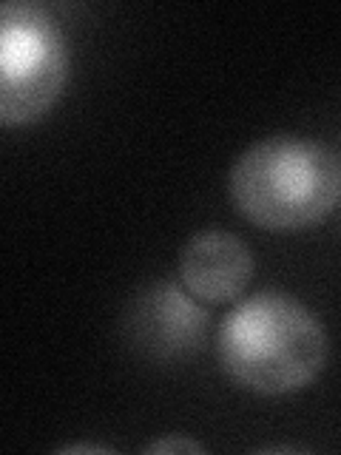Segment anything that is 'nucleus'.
<instances>
[{
  "label": "nucleus",
  "mask_w": 341,
  "mask_h": 455,
  "mask_svg": "<svg viewBox=\"0 0 341 455\" xmlns=\"http://www.w3.org/2000/svg\"><path fill=\"white\" fill-rule=\"evenodd\" d=\"M174 282L139 291L123 313V339L148 362H182L202 350L210 316Z\"/></svg>",
  "instance_id": "4"
},
{
  "label": "nucleus",
  "mask_w": 341,
  "mask_h": 455,
  "mask_svg": "<svg viewBox=\"0 0 341 455\" xmlns=\"http://www.w3.org/2000/svg\"><path fill=\"white\" fill-rule=\"evenodd\" d=\"M179 279L202 302H234L253 279V253L236 234L202 231L179 253Z\"/></svg>",
  "instance_id": "5"
},
{
  "label": "nucleus",
  "mask_w": 341,
  "mask_h": 455,
  "mask_svg": "<svg viewBox=\"0 0 341 455\" xmlns=\"http://www.w3.org/2000/svg\"><path fill=\"white\" fill-rule=\"evenodd\" d=\"M236 211L267 231H302L321 222L341 199V160L324 142L267 137L231 168Z\"/></svg>",
  "instance_id": "2"
},
{
  "label": "nucleus",
  "mask_w": 341,
  "mask_h": 455,
  "mask_svg": "<svg viewBox=\"0 0 341 455\" xmlns=\"http://www.w3.org/2000/svg\"><path fill=\"white\" fill-rule=\"evenodd\" d=\"M68 49L54 18L35 4L12 0L0 12V120L28 125L60 97Z\"/></svg>",
  "instance_id": "3"
},
{
  "label": "nucleus",
  "mask_w": 341,
  "mask_h": 455,
  "mask_svg": "<svg viewBox=\"0 0 341 455\" xmlns=\"http://www.w3.org/2000/svg\"><path fill=\"white\" fill-rule=\"evenodd\" d=\"M222 370L262 395L302 390L327 362V333L298 299L262 291L239 302L217 331Z\"/></svg>",
  "instance_id": "1"
},
{
  "label": "nucleus",
  "mask_w": 341,
  "mask_h": 455,
  "mask_svg": "<svg viewBox=\"0 0 341 455\" xmlns=\"http://www.w3.org/2000/svg\"><path fill=\"white\" fill-rule=\"evenodd\" d=\"M146 452H202V447L188 438H163L146 447Z\"/></svg>",
  "instance_id": "6"
}]
</instances>
